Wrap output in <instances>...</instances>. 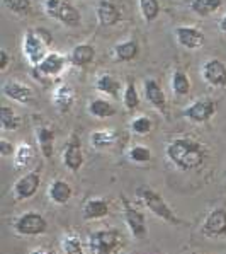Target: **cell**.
Here are the masks:
<instances>
[{"mask_svg": "<svg viewBox=\"0 0 226 254\" xmlns=\"http://www.w3.org/2000/svg\"><path fill=\"white\" fill-rule=\"evenodd\" d=\"M165 155L179 171H196L206 161V147L189 136L174 138L167 143Z\"/></svg>", "mask_w": 226, "mask_h": 254, "instance_id": "cell-1", "label": "cell"}, {"mask_svg": "<svg viewBox=\"0 0 226 254\" xmlns=\"http://www.w3.org/2000/svg\"><path fill=\"white\" fill-rule=\"evenodd\" d=\"M136 198H138V201L141 203L145 208L150 210V212L157 218H160V220L167 222V224H170V225L182 224V218L177 217V213L172 210V206L167 203V200H163L162 194H160L158 191H155L153 188L141 185L136 190Z\"/></svg>", "mask_w": 226, "mask_h": 254, "instance_id": "cell-2", "label": "cell"}, {"mask_svg": "<svg viewBox=\"0 0 226 254\" xmlns=\"http://www.w3.org/2000/svg\"><path fill=\"white\" fill-rule=\"evenodd\" d=\"M126 246V239L118 229H99L89 234L87 249L90 254H116Z\"/></svg>", "mask_w": 226, "mask_h": 254, "instance_id": "cell-3", "label": "cell"}, {"mask_svg": "<svg viewBox=\"0 0 226 254\" xmlns=\"http://www.w3.org/2000/svg\"><path fill=\"white\" fill-rule=\"evenodd\" d=\"M43 9L48 17L61 22L67 27H79L82 24V15L79 9L68 0H45Z\"/></svg>", "mask_w": 226, "mask_h": 254, "instance_id": "cell-4", "label": "cell"}, {"mask_svg": "<svg viewBox=\"0 0 226 254\" xmlns=\"http://www.w3.org/2000/svg\"><path fill=\"white\" fill-rule=\"evenodd\" d=\"M12 229L17 236L22 237H38L46 234L48 230V220L38 212H24L12 222Z\"/></svg>", "mask_w": 226, "mask_h": 254, "instance_id": "cell-5", "label": "cell"}, {"mask_svg": "<svg viewBox=\"0 0 226 254\" xmlns=\"http://www.w3.org/2000/svg\"><path fill=\"white\" fill-rule=\"evenodd\" d=\"M48 48L49 45L38 34L36 29H29L24 33V38H22V53H24L26 60L29 62V65L33 68L38 67L45 60L46 55L49 53Z\"/></svg>", "mask_w": 226, "mask_h": 254, "instance_id": "cell-6", "label": "cell"}, {"mask_svg": "<svg viewBox=\"0 0 226 254\" xmlns=\"http://www.w3.org/2000/svg\"><path fill=\"white\" fill-rule=\"evenodd\" d=\"M121 203H123V217L130 234L135 239H145L148 232L145 213L139 208H136L126 196H121Z\"/></svg>", "mask_w": 226, "mask_h": 254, "instance_id": "cell-7", "label": "cell"}, {"mask_svg": "<svg viewBox=\"0 0 226 254\" xmlns=\"http://www.w3.org/2000/svg\"><path fill=\"white\" fill-rule=\"evenodd\" d=\"M63 164L68 171L72 173H79L85 162V155H84V147H82V140L77 131H73L70 140L67 142V145L63 148V154H61Z\"/></svg>", "mask_w": 226, "mask_h": 254, "instance_id": "cell-8", "label": "cell"}, {"mask_svg": "<svg viewBox=\"0 0 226 254\" xmlns=\"http://www.w3.org/2000/svg\"><path fill=\"white\" fill-rule=\"evenodd\" d=\"M214 113H216V103L209 97H201V99L190 103L189 106H185L182 116L194 123H206L213 118Z\"/></svg>", "mask_w": 226, "mask_h": 254, "instance_id": "cell-9", "label": "cell"}, {"mask_svg": "<svg viewBox=\"0 0 226 254\" xmlns=\"http://www.w3.org/2000/svg\"><path fill=\"white\" fill-rule=\"evenodd\" d=\"M67 64L68 58L65 55L58 52H49L45 60L38 67H34V73H36L38 79H41V77H58L65 72Z\"/></svg>", "mask_w": 226, "mask_h": 254, "instance_id": "cell-10", "label": "cell"}, {"mask_svg": "<svg viewBox=\"0 0 226 254\" xmlns=\"http://www.w3.org/2000/svg\"><path fill=\"white\" fill-rule=\"evenodd\" d=\"M95 17L100 27H112L123 21V10L116 0H99L95 5Z\"/></svg>", "mask_w": 226, "mask_h": 254, "instance_id": "cell-11", "label": "cell"}, {"mask_svg": "<svg viewBox=\"0 0 226 254\" xmlns=\"http://www.w3.org/2000/svg\"><path fill=\"white\" fill-rule=\"evenodd\" d=\"M40 186H41V174H40V171H31V173L21 176V178H19L17 181L14 183L12 193H14V196L17 198V200L24 201V200H29V198H33L34 194L38 193Z\"/></svg>", "mask_w": 226, "mask_h": 254, "instance_id": "cell-12", "label": "cell"}, {"mask_svg": "<svg viewBox=\"0 0 226 254\" xmlns=\"http://www.w3.org/2000/svg\"><path fill=\"white\" fill-rule=\"evenodd\" d=\"M201 232L206 237H226V210L225 208H214L204 218V224L201 227Z\"/></svg>", "mask_w": 226, "mask_h": 254, "instance_id": "cell-13", "label": "cell"}, {"mask_svg": "<svg viewBox=\"0 0 226 254\" xmlns=\"http://www.w3.org/2000/svg\"><path fill=\"white\" fill-rule=\"evenodd\" d=\"M202 79L211 87H226V65L218 58H211L202 65Z\"/></svg>", "mask_w": 226, "mask_h": 254, "instance_id": "cell-14", "label": "cell"}, {"mask_svg": "<svg viewBox=\"0 0 226 254\" xmlns=\"http://www.w3.org/2000/svg\"><path fill=\"white\" fill-rule=\"evenodd\" d=\"M2 94L10 101L21 104H29L34 99V91L29 85L22 84L19 80H5L2 84Z\"/></svg>", "mask_w": 226, "mask_h": 254, "instance_id": "cell-15", "label": "cell"}, {"mask_svg": "<svg viewBox=\"0 0 226 254\" xmlns=\"http://www.w3.org/2000/svg\"><path fill=\"white\" fill-rule=\"evenodd\" d=\"M143 94H145V99L148 101L150 106H153L158 113L167 115V108H169V104H167V96H165V92H163L162 85H160L157 80L146 79L143 82Z\"/></svg>", "mask_w": 226, "mask_h": 254, "instance_id": "cell-16", "label": "cell"}, {"mask_svg": "<svg viewBox=\"0 0 226 254\" xmlns=\"http://www.w3.org/2000/svg\"><path fill=\"white\" fill-rule=\"evenodd\" d=\"M174 34L179 45L187 50H199L206 41L204 33L194 26H181L175 29Z\"/></svg>", "mask_w": 226, "mask_h": 254, "instance_id": "cell-17", "label": "cell"}, {"mask_svg": "<svg viewBox=\"0 0 226 254\" xmlns=\"http://www.w3.org/2000/svg\"><path fill=\"white\" fill-rule=\"evenodd\" d=\"M109 212H111V206L106 198H89L84 203V208H82V217L84 220L90 222V220H100V218H106Z\"/></svg>", "mask_w": 226, "mask_h": 254, "instance_id": "cell-18", "label": "cell"}, {"mask_svg": "<svg viewBox=\"0 0 226 254\" xmlns=\"http://www.w3.org/2000/svg\"><path fill=\"white\" fill-rule=\"evenodd\" d=\"M53 104L60 113H68L70 109L75 104V91H73L72 85L68 84H60L53 91Z\"/></svg>", "mask_w": 226, "mask_h": 254, "instance_id": "cell-19", "label": "cell"}, {"mask_svg": "<svg viewBox=\"0 0 226 254\" xmlns=\"http://www.w3.org/2000/svg\"><path fill=\"white\" fill-rule=\"evenodd\" d=\"M73 196V188L63 179H54L48 186V198L54 205H67Z\"/></svg>", "mask_w": 226, "mask_h": 254, "instance_id": "cell-20", "label": "cell"}, {"mask_svg": "<svg viewBox=\"0 0 226 254\" xmlns=\"http://www.w3.org/2000/svg\"><path fill=\"white\" fill-rule=\"evenodd\" d=\"M36 140L43 157L51 161L54 155V130L48 125H41L36 128Z\"/></svg>", "mask_w": 226, "mask_h": 254, "instance_id": "cell-21", "label": "cell"}, {"mask_svg": "<svg viewBox=\"0 0 226 254\" xmlns=\"http://www.w3.org/2000/svg\"><path fill=\"white\" fill-rule=\"evenodd\" d=\"M95 58V48L90 43H80V45L73 46L72 53H70V64L73 67H87L90 65Z\"/></svg>", "mask_w": 226, "mask_h": 254, "instance_id": "cell-22", "label": "cell"}, {"mask_svg": "<svg viewBox=\"0 0 226 254\" xmlns=\"http://www.w3.org/2000/svg\"><path fill=\"white\" fill-rule=\"evenodd\" d=\"M139 55V43L136 40H126L112 46V57L116 62H133Z\"/></svg>", "mask_w": 226, "mask_h": 254, "instance_id": "cell-23", "label": "cell"}, {"mask_svg": "<svg viewBox=\"0 0 226 254\" xmlns=\"http://www.w3.org/2000/svg\"><path fill=\"white\" fill-rule=\"evenodd\" d=\"M87 111H89V115L97 120H107V118H112V116L118 113V108H116L111 101L95 97V99H92L90 103H89Z\"/></svg>", "mask_w": 226, "mask_h": 254, "instance_id": "cell-24", "label": "cell"}, {"mask_svg": "<svg viewBox=\"0 0 226 254\" xmlns=\"http://www.w3.org/2000/svg\"><path fill=\"white\" fill-rule=\"evenodd\" d=\"M95 89L99 92L106 94V96H111L112 99H119L123 85H121V82L116 77L109 75V73H100L95 80Z\"/></svg>", "mask_w": 226, "mask_h": 254, "instance_id": "cell-25", "label": "cell"}, {"mask_svg": "<svg viewBox=\"0 0 226 254\" xmlns=\"http://www.w3.org/2000/svg\"><path fill=\"white\" fill-rule=\"evenodd\" d=\"M116 131L114 130H95L89 136V142L97 150H106L116 143Z\"/></svg>", "mask_w": 226, "mask_h": 254, "instance_id": "cell-26", "label": "cell"}, {"mask_svg": "<svg viewBox=\"0 0 226 254\" xmlns=\"http://www.w3.org/2000/svg\"><path fill=\"white\" fill-rule=\"evenodd\" d=\"M34 161V148L29 143H19L14 154V167L15 169H26Z\"/></svg>", "mask_w": 226, "mask_h": 254, "instance_id": "cell-27", "label": "cell"}, {"mask_svg": "<svg viewBox=\"0 0 226 254\" xmlns=\"http://www.w3.org/2000/svg\"><path fill=\"white\" fill-rule=\"evenodd\" d=\"M170 85H172V91L175 96H187L190 92V79L184 70L177 68L174 70L172 79H170Z\"/></svg>", "mask_w": 226, "mask_h": 254, "instance_id": "cell-28", "label": "cell"}, {"mask_svg": "<svg viewBox=\"0 0 226 254\" xmlns=\"http://www.w3.org/2000/svg\"><path fill=\"white\" fill-rule=\"evenodd\" d=\"M223 0H190V10L197 15H211L221 9Z\"/></svg>", "mask_w": 226, "mask_h": 254, "instance_id": "cell-29", "label": "cell"}, {"mask_svg": "<svg viewBox=\"0 0 226 254\" xmlns=\"http://www.w3.org/2000/svg\"><path fill=\"white\" fill-rule=\"evenodd\" d=\"M138 5H139V14H141L143 21L146 24H151L158 19L160 15V2L158 0H138Z\"/></svg>", "mask_w": 226, "mask_h": 254, "instance_id": "cell-30", "label": "cell"}, {"mask_svg": "<svg viewBox=\"0 0 226 254\" xmlns=\"http://www.w3.org/2000/svg\"><path fill=\"white\" fill-rule=\"evenodd\" d=\"M21 125V116L17 113H14V109H10L9 106H2V109H0V127H2L3 131H14Z\"/></svg>", "mask_w": 226, "mask_h": 254, "instance_id": "cell-31", "label": "cell"}, {"mask_svg": "<svg viewBox=\"0 0 226 254\" xmlns=\"http://www.w3.org/2000/svg\"><path fill=\"white\" fill-rule=\"evenodd\" d=\"M123 104L126 108V111H135L139 106V92L136 89V84L133 79H128L126 87L123 92Z\"/></svg>", "mask_w": 226, "mask_h": 254, "instance_id": "cell-32", "label": "cell"}, {"mask_svg": "<svg viewBox=\"0 0 226 254\" xmlns=\"http://www.w3.org/2000/svg\"><path fill=\"white\" fill-rule=\"evenodd\" d=\"M2 5L15 15H31L34 12L33 0H2Z\"/></svg>", "mask_w": 226, "mask_h": 254, "instance_id": "cell-33", "label": "cell"}, {"mask_svg": "<svg viewBox=\"0 0 226 254\" xmlns=\"http://www.w3.org/2000/svg\"><path fill=\"white\" fill-rule=\"evenodd\" d=\"M61 249L63 254H85L84 242L77 234H65L61 237Z\"/></svg>", "mask_w": 226, "mask_h": 254, "instance_id": "cell-34", "label": "cell"}, {"mask_svg": "<svg viewBox=\"0 0 226 254\" xmlns=\"http://www.w3.org/2000/svg\"><path fill=\"white\" fill-rule=\"evenodd\" d=\"M130 130L133 135H148L153 130V120L145 115L136 116L130 121Z\"/></svg>", "mask_w": 226, "mask_h": 254, "instance_id": "cell-35", "label": "cell"}, {"mask_svg": "<svg viewBox=\"0 0 226 254\" xmlns=\"http://www.w3.org/2000/svg\"><path fill=\"white\" fill-rule=\"evenodd\" d=\"M126 157H128V161H131L135 164H146L153 159V154H151L150 148L145 145H133L128 150Z\"/></svg>", "mask_w": 226, "mask_h": 254, "instance_id": "cell-36", "label": "cell"}, {"mask_svg": "<svg viewBox=\"0 0 226 254\" xmlns=\"http://www.w3.org/2000/svg\"><path fill=\"white\" fill-rule=\"evenodd\" d=\"M15 148L17 147H15L12 142H9V140H5V138L0 140V155H2V157H14Z\"/></svg>", "mask_w": 226, "mask_h": 254, "instance_id": "cell-37", "label": "cell"}, {"mask_svg": "<svg viewBox=\"0 0 226 254\" xmlns=\"http://www.w3.org/2000/svg\"><path fill=\"white\" fill-rule=\"evenodd\" d=\"M10 62H12L10 53L7 52L5 48H2V50H0V72H5V70L9 68Z\"/></svg>", "mask_w": 226, "mask_h": 254, "instance_id": "cell-38", "label": "cell"}, {"mask_svg": "<svg viewBox=\"0 0 226 254\" xmlns=\"http://www.w3.org/2000/svg\"><path fill=\"white\" fill-rule=\"evenodd\" d=\"M29 254H58V253H54L53 249H45V248H36V249H33Z\"/></svg>", "mask_w": 226, "mask_h": 254, "instance_id": "cell-39", "label": "cell"}, {"mask_svg": "<svg viewBox=\"0 0 226 254\" xmlns=\"http://www.w3.org/2000/svg\"><path fill=\"white\" fill-rule=\"evenodd\" d=\"M220 29H221V33L226 36V14L220 19Z\"/></svg>", "mask_w": 226, "mask_h": 254, "instance_id": "cell-40", "label": "cell"}, {"mask_svg": "<svg viewBox=\"0 0 226 254\" xmlns=\"http://www.w3.org/2000/svg\"><path fill=\"white\" fill-rule=\"evenodd\" d=\"M130 254H135V253H130Z\"/></svg>", "mask_w": 226, "mask_h": 254, "instance_id": "cell-41", "label": "cell"}]
</instances>
